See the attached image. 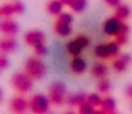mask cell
<instances>
[{
    "instance_id": "obj_1",
    "label": "cell",
    "mask_w": 132,
    "mask_h": 114,
    "mask_svg": "<svg viewBox=\"0 0 132 114\" xmlns=\"http://www.w3.org/2000/svg\"><path fill=\"white\" fill-rule=\"evenodd\" d=\"M13 89L19 93H27L32 87V78L27 72H18L11 79Z\"/></svg>"
},
{
    "instance_id": "obj_2",
    "label": "cell",
    "mask_w": 132,
    "mask_h": 114,
    "mask_svg": "<svg viewBox=\"0 0 132 114\" xmlns=\"http://www.w3.org/2000/svg\"><path fill=\"white\" fill-rule=\"evenodd\" d=\"M24 71L32 79H42L46 73V66L41 59L32 57L26 62Z\"/></svg>"
},
{
    "instance_id": "obj_3",
    "label": "cell",
    "mask_w": 132,
    "mask_h": 114,
    "mask_svg": "<svg viewBox=\"0 0 132 114\" xmlns=\"http://www.w3.org/2000/svg\"><path fill=\"white\" fill-rule=\"evenodd\" d=\"M66 86L60 82H55L49 87V99L56 106H62L66 101Z\"/></svg>"
},
{
    "instance_id": "obj_4",
    "label": "cell",
    "mask_w": 132,
    "mask_h": 114,
    "mask_svg": "<svg viewBox=\"0 0 132 114\" xmlns=\"http://www.w3.org/2000/svg\"><path fill=\"white\" fill-rule=\"evenodd\" d=\"M50 99L46 98L43 94H36L29 101V108L35 114H45L49 112V106H50Z\"/></svg>"
},
{
    "instance_id": "obj_5",
    "label": "cell",
    "mask_w": 132,
    "mask_h": 114,
    "mask_svg": "<svg viewBox=\"0 0 132 114\" xmlns=\"http://www.w3.org/2000/svg\"><path fill=\"white\" fill-rule=\"evenodd\" d=\"M24 42L28 44V46L34 48V47L37 46V44L45 42V36H44L43 32L34 29V30L28 32L27 34L24 35Z\"/></svg>"
},
{
    "instance_id": "obj_6",
    "label": "cell",
    "mask_w": 132,
    "mask_h": 114,
    "mask_svg": "<svg viewBox=\"0 0 132 114\" xmlns=\"http://www.w3.org/2000/svg\"><path fill=\"white\" fill-rule=\"evenodd\" d=\"M0 30L6 36H13L19 32V25L9 18H5L0 22Z\"/></svg>"
},
{
    "instance_id": "obj_7",
    "label": "cell",
    "mask_w": 132,
    "mask_h": 114,
    "mask_svg": "<svg viewBox=\"0 0 132 114\" xmlns=\"http://www.w3.org/2000/svg\"><path fill=\"white\" fill-rule=\"evenodd\" d=\"M29 107V103L22 97H15L9 103V110L15 114H22Z\"/></svg>"
},
{
    "instance_id": "obj_8",
    "label": "cell",
    "mask_w": 132,
    "mask_h": 114,
    "mask_svg": "<svg viewBox=\"0 0 132 114\" xmlns=\"http://www.w3.org/2000/svg\"><path fill=\"white\" fill-rule=\"evenodd\" d=\"M131 63V56L128 54H121L117 58L114 59L112 62V68L117 72H124L128 69L129 64Z\"/></svg>"
},
{
    "instance_id": "obj_9",
    "label": "cell",
    "mask_w": 132,
    "mask_h": 114,
    "mask_svg": "<svg viewBox=\"0 0 132 114\" xmlns=\"http://www.w3.org/2000/svg\"><path fill=\"white\" fill-rule=\"evenodd\" d=\"M121 20H118L117 18H110L108 19L104 22V26H103V29H104L105 34L110 35V36H115L117 33L119 32V28H121Z\"/></svg>"
},
{
    "instance_id": "obj_10",
    "label": "cell",
    "mask_w": 132,
    "mask_h": 114,
    "mask_svg": "<svg viewBox=\"0 0 132 114\" xmlns=\"http://www.w3.org/2000/svg\"><path fill=\"white\" fill-rule=\"evenodd\" d=\"M16 49V41L12 36H6L0 42V50L4 54L13 53Z\"/></svg>"
},
{
    "instance_id": "obj_11",
    "label": "cell",
    "mask_w": 132,
    "mask_h": 114,
    "mask_svg": "<svg viewBox=\"0 0 132 114\" xmlns=\"http://www.w3.org/2000/svg\"><path fill=\"white\" fill-rule=\"evenodd\" d=\"M116 112V103L111 97H107L102 100L100 114H114Z\"/></svg>"
},
{
    "instance_id": "obj_12",
    "label": "cell",
    "mask_w": 132,
    "mask_h": 114,
    "mask_svg": "<svg viewBox=\"0 0 132 114\" xmlns=\"http://www.w3.org/2000/svg\"><path fill=\"white\" fill-rule=\"evenodd\" d=\"M70 66H71V70H72L73 72L80 75V73H82L85 70H86L87 64H86V61H85L84 58H81V57H79V56H75L74 58L71 61Z\"/></svg>"
},
{
    "instance_id": "obj_13",
    "label": "cell",
    "mask_w": 132,
    "mask_h": 114,
    "mask_svg": "<svg viewBox=\"0 0 132 114\" xmlns=\"http://www.w3.org/2000/svg\"><path fill=\"white\" fill-rule=\"evenodd\" d=\"M87 100V94L84 92H79V93H73L66 98V103L70 106H80Z\"/></svg>"
},
{
    "instance_id": "obj_14",
    "label": "cell",
    "mask_w": 132,
    "mask_h": 114,
    "mask_svg": "<svg viewBox=\"0 0 132 114\" xmlns=\"http://www.w3.org/2000/svg\"><path fill=\"white\" fill-rule=\"evenodd\" d=\"M108 73V68L105 66V64L102 63H95L92 68V75L94 76L97 79H101V78H105Z\"/></svg>"
},
{
    "instance_id": "obj_15",
    "label": "cell",
    "mask_w": 132,
    "mask_h": 114,
    "mask_svg": "<svg viewBox=\"0 0 132 114\" xmlns=\"http://www.w3.org/2000/svg\"><path fill=\"white\" fill-rule=\"evenodd\" d=\"M63 2L60 0H50L46 5V9L52 15H59L63 9Z\"/></svg>"
},
{
    "instance_id": "obj_16",
    "label": "cell",
    "mask_w": 132,
    "mask_h": 114,
    "mask_svg": "<svg viewBox=\"0 0 132 114\" xmlns=\"http://www.w3.org/2000/svg\"><path fill=\"white\" fill-rule=\"evenodd\" d=\"M84 47L81 46V44L79 43V41H78L77 39L72 40V41H70L67 43V51L71 54L72 56H79L80 54L82 53V50H84Z\"/></svg>"
},
{
    "instance_id": "obj_17",
    "label": "cell",
    "mask_w": 132,
    "mask_h": 114,
    "mask_svg": "<svg viewBox=\"0 0 132 114\" xmlns=\"http://www.w3.org/2000/svg\"><path fill=\"white\" fill-rule=\"evenodd\" d=\"M130 13L131 11L129 8V6H126V5H118L116 7V11H115V18H117L121 21H124L130 16Z\"/></svg>"
},
{
    "instance_id": "obj_18",
    "label": "cell",
    "mask_w": 132,
    "mask_h": 114,
    "mask_svg": "<svg viewBox=\"0 0 132 114\" xmlns=\"http://www.w3.org/2000/svg\"><path fill=\"white\" fill-rule=\"evenodd\" d=\"M55 32H56V34H58L59 36L65 37V36H68V35L72 33V28H71V25L57 21V23H56V26H55Z\"/></svg>"
},
{
    "instance_id": "obj_19",
    "label": "cell",
    "mask_w": 132,
    "mask_h": 114,
    "mask_svg": "<svg viewBox=\"0 0 132 114\" xmlns=\"http://www.w3.org/2000/svg\"><path fill=\"white\" fill-rule=\"evenodd\" d=\"M94 53H95V55L97 56L98 58H102V59H105V58L111 57L110 51H109V47H108V43L107 44H98V46H96L95 49H94Z\"/></svg>"
},
{
    "instance_id": "obj_20",
    "label": "cell",
    "mask_w": 132,
    "mask_h": 114,
    "mask_svg": "<svg viewBox=\"0 0 132 114\" xmlns=\"http://www.w3.org/2000/svg\"><path fill=\"white\" fill-rule=\"evenodd\" d=\"M13 14H15V9H14V5L12 4H5L0 7V15L2 18H11Z\"/></svg>"
},
{
    "instance_id": "obj_21",
    "label": "cell",
    "mask_w": 132,
    "mask_h": 114,
    "mask_svg": "<svg viewBox=\"0 0 132 114\" xmlns=\"http://www.w3.org/2000/svg\"><path fill=\"white\" fill-rule=\"evenodd\" d=\"M111 89V85H110V82L107 79V78H101L98 79L97 83V90L101 93H108Z\"/></svg>"
},
{
    "instance_id": "obj_22",
    "label": "cell",
    "mask_w": 132,
    "mask_h": 114,
    "mask_svg": "<svg viewBox=\"0 0 132 114\" xmlns=\"http://www.w3.org/2000/svg\"><path fill=\"white\" fill-rule=\"evenodd\" d=\"M86 6H87V0H74L70 7L75 13H81L86 8Z\"/></svg>"
},
{
    "instance_id": "obj_23",
    "label": "cell",
    "mask_w": 132,
    "mask_h": 114,
    "mask_svg": "<svg viewBox=\"0 0 132 114\" xmlns=\"http://www.w3.org/2000/svg\"><path fill=\"white\" fill-rule=\"evenodd\" d=\"M102 100L103 99H101V97L98 96L97 93H90V94H87V100L90 105H93L94 107H97V106H101V104H102Z\"/></svg>"
},
{
    "instance_id": "obj_24",
    "label": "cell",
    "mask_w": 132,
    "mask_h": 114,
    "mask_svg": "<svg viewBox=\"0 0 132 114\" xmlns=\"http://www.w3.org/2000/svg\"><path fill=\"white\" fill-rule=\"evenodd\" d=\"M115 41L119 46H124L129 41V32H119L115 35Z\"/></svg>"
},
{
    "instance_id": "obj_25",
    "label": "cell",
    "mask_w": 132,
    "mask_h": 114,
    "mask_svg": "<svg viewBox=\"0 0 132 114\" xmlns=\"http://www.w3.org/2000/svg\"><path fill=\"white\" fill-rule=\"evenodd\" d=\"M79 113L80 114H93L95 113V110H94V106L90 105L88 101H85L84 104L79 106Z\"/></svg>"
},
{
    "instance_id": "obj_26",
    "label": "cell",
    "mask_w": 132,
    "mask_h": 114,
    "mask_svg": "<svg viewBox=\"0 0 132 114\" xmlns=\"http://www.w3.org/2000/svg\"><path fill=\"white\" fill-rule=\"evenodd\" d=\"M34 51H35V54H36L37 56H44V55H46V53H48V49H46L45 42H43V43H39V44H37V46H35L34 47Z\"/></svg>"
},
{
    "instance_id": "obj_27",
    "label": "cell",
    "mask_w": 132,
    "mask_h": 114,
    "mask_svg": "<svg viewBox=\"0 0 132 114\" xmlns=\"http://www.w3.org/2000/svg\"><path fill=\"white\" fill-rule=\"evenodd\" d=\"M58 21L59 22H64V23H67V25H71L73 22V16L72 14L70 13H60L58 15Z\"/></svg>"
},
{
    "instance_id": "obj_28",
    "label": "cell",
    "mask_w": 132,
    "mask_h": 114,
    "mask_svg": "<svg viewBox=\"0 0 132 114\" xmlns=\"http://www.w3.org/2000/svg\"><path fill=\"white\" fill-rule=\"evenodd\" d=\"M14 5V9H15V14H22L24 12V5L21 1H15L13 2Z\"/></svg>"
},
{
    "instance_id": "obj_29",
    "label": "cell",
    "mask_w": 132,
    "mask_h": 114,
    "mask_svg": "<svg viewBox=\"0 0 132 114\" xmlns=\"http://www.w3.org/2000/svg\"><path fill=\"white\" fill-rule=\"evenodd\" d=\"M8 64H9V61H8V58H7L6 54L2 53V55L0 56V69L5 70V69L8 66Z\"/></svg>"
},
{
    "instance_id": "obj_30",
    "label": "cell",
    "mask_w": 132,
    "mask_h": 114,
    "mask_svg": "<svg viewBox=\"0 0 132 114\" xmlns=\"http://www.w3.org/2000/svg\"><path fill=\"white\" fill-rule=\"evenodd\" d=\"M109 7H117L121 5V0H103Z\"/></svg>"
},
{
    "instance_id": "obj_31",
    "label": "cell",
    "mask_w": 132,
    "mask_h": 114,
    "mask_svg": "<svg viewBox=\"0 0 132 114\" xmlns=\"http://www.w3.org/2000/svg\"><path fill=\"white\" fill-rule=\"evenodd\" d=\"M126 97L132 99V84L128 85V87H126Z\"/></svg>"
},
{
    "instance_id": "obj_32",
    "label": "cell",
    "mask_w": 132,
    "mask_h": 114,
    "mask_svg": "<svg viewBox=\"0 0 132 114\" xmlns=\"http://www.w3.org/2000/svg\"><path fill=\"white\" fill-rule=\"evenodd\" d=\"M60 1H62L65 6H71V5H72V2L74 1V0H60Z\"/></svg>"
}]
</instances>
